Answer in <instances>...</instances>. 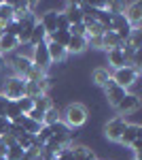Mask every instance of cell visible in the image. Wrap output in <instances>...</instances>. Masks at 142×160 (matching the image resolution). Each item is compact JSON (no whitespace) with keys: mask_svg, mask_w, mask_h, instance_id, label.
I'll list each match as a JSON object with an SVG mask.
<instances>
[{"mask_svg":"<svg viewBox=\"0 0 142 160\" xmlns=\"http://www.w3.org/2000/svg\"><path fill=\"white\" fill-rule=\"evenodd\" d=\"M89 118V109L85 107L83 102H70L66 109L62 111V122L66 124L70 130L74 128H81Z\"/></svg>","mask_w":142,"mask_h":160,"instance_id":"obj_1","label":"cell"},{"mask_svg":"<svg viewBox=\"0 0 142 160\" xmlns=\"http://www.w3.org/2000/svg\"><path fill=\"white\" fill-rule=\"evenodd\" d=\"M138 77H140V68H134V66H121V68H115L110 73V79L119 88H123L125 92L138 81Z\"/></svg>","mask_w":142,"mask_h":160,"instance_id":"obj_2","label":"cell"},{"mask_svg":"<svg viewBox=\"0 0 142 160\" xmlns=\"http://www.w3.org/2000/svg\"><path fill=\"white\" fill-rule=\"evenodd\" d=\"M25 94V79L21 77H9L4 83H2V90H0V96H4L7 100H17Z\"/></svg>","mask_w":142,"mask_h":160,"instance_id":"obj_3","label":"cell"},{"mask_svg":"<svg viewBox=\"0 0 142 160\" xmlns=\"http://www.w3.org/2000/svg\"><path fill=\"white\" fill-rule=\"evenodd\" d=\"M127 120L125 118H121V115H115L112 120H108L106 124H104V137H106L108 141H115V143H119V139H121V135H123V130H125V126H127Z\"/></svg>","mask_w":142,"mask_h":160,"instance_id":"obj_4","label":"cell"},{"mask_svg":"<svg viewBox=\"0 0 142 160\" xmlns=\"http://www.w3.org/2000/svg\"><path fill=\"white\" fill-rule=\"evenodd\" d=\"M30 60L34 64V68L38 71H43V73H47L49 66H51V58H49V51H47V43H38L32 47V56H30Z\"/></svg>","mask_w":142,"mask_h":160,"instance_id":"obj_5","label":"cell"},{"mask_svg":"<svg viewBox=\"0 0 142 160\" xmlns=\"http://www.w3.org/2000/svg\"><path fill=\"white\" fill-rule=\"evenodd\" d=\"M9 66L13 68V73H15V77H21L24 79L25 75L30 73V68L34 66L32 64V60L28 58V56H21V53H15L11 60H9Z\"/></svg>","mask_w":142,"mask_h":160,"instance_id":"obj_6","label":"cell"},{"mask_svg":"<svg viewBox=\"0 0 142 160\" xmlns=\"http://www.w3.org/2000/svg\"><path fill=\"white\" fill-rule=\"evenodd\" d=\"M115 109L121 113V118H123V115H130V113H136V111L140 109V96H138V94H130V92H127V94L121 98V102H119Z\"/></svg>","mask_w":142,"mask_h":160,"instance_id":"obj_7","label":"cell"},{"mask_svg":"<svg viewBox=\"0 0 142 160\" xmlns=\"http://www.w3.org/2000/svg\"><path fill=\"white\" fill-rule=\"evenodd\" d=\"M125 19L131 28H140L142 24V2H127L125 7Z\"/></svg>","mask_w":142,"mask_h":160,"instance_id":"obj_8","label":"cell"},{"mask_svg":"<svg viewBox=\"0 0 142 160\" xmlns=\"http://www.w3.org/2000/svg\"><path fill=\"white\" fill-rule=\"evenodd\" d=\"M104 94H106L108 105H110V107H117L119 102H121V98H123V96H125L127 92H125L123 88H119L117 83H115V81L110 79V81H108L106 86H104Z\"/></svg>","mask_w":142,"mask_h":160,"instance_id":"obj_9","label":"cell"},{"mask_svg":"<svg viewBox=\"0 0 142 160\" xmlns=\"http://www.w3.org/2000/svg\"><path fill=\"white\" fill-rule=\"evenodd\" d=\"M142 135V128L140 124H127L125 126V130H123V135H121V139H119V143L121 145H125V148H130L134 141H138Z\"/></svg>","mask_w":142,"mask_h":160,"instance_id":"obj_10","label":"cell"},{"mask_svg":"<svg viewBox=\"0 0 142 160\" xmlns=\"http://www.w3.org/2000/svg\"><path fill=\"white\" fill-rule=\"evenodd\" d=\"M57 13L59 11H47V13H43V15L38 17V24L45 28L47 34H51V32L57 30Z\"/></svg>","mask_w":142,"mask_h":160,"instance_id":"obj_11","label":"cell"},{"mask_svg":"<svg viewBox=\"0 0 142 160\" xmlns=\"http://www.w3.org/2000/svg\"><path fill=\"white\" fill-rule=\"evenodd\" d=\"M64 15H66V19L70 22V26L74 24H83V13L79 9V4L76 2H66V9H64Z\"/></svg>","mask_w":142,"mask_h":160,"instance_id":"obj_12","label":"cell"},{"mask_svg":"<svg viewBox=\"0 0 142 160\" xmlns=\"http://www.w3.org/2000/svg\"><path fill=\"white\" fill-rule=\"evenodd\" d=\"M47 43V41H45ZM47 51H49V58H51V64H57V62H64L68 58V51L66 47H62L57 43H47Z\"/></svg>","mask_w":142,"mask_h":160,"instance_id":"obj_13","label":"cell"},{"mask_svg":"<svg viewBox=\"0 0 142 160\" xmlns=\"http://www.w3.org/2000/svg\"><path fill=\"white\" fill-rule=\"evenodd\" d=\"M70 152H72V160H95L94 149L87 148V145H81V143L70 145Z\"/></svg>","mask_w":142,"mask_h":160,"instance_id":"obj_14","label":"cell"},{"mask_svg":"<svg viewBox=\"0 0 142 160\" xmlns=\"http://www.w3.org/2000/svg\"><path fill=\"white\" fill-rule=\"evenodd\" d=\"M119 47H123V43L119 41V37L112 32V30H106L104 34H102V49H119Z\"/></svg>","mask_w":142,"mask_h":160,"instance_id":"obj_15","label":"cell"},{"mask_svg":"<svg viewBox=\"0 0 142 160\" xmlns=\"http://www.w3.org/2000/svg\"><path fill=\"white\" fill-rule=\"evenodd\" d=\"M108 66H112V68H121V66H127V62H125V53H123V47H119V49H110V51H108Z\"/></svg>","mask_w":142,"mask_h":160,"instance_id":"obj_16","label":"cell"},{"mask_svg":"<svg viewBox=\"0 0 142 160\" xmlns=\"http://www.w3.org/2000/svg\"><path fill=\"white\" fill-rule=\"evenodd\" d=\"M87 49V38L85 37H72L70 34V41L66 45V51L68 53H83Z\"/></svg>","mask_w":142,"mask_h":160,"instance_id":"obj_17","label":"cell"},{"mask_svg":"<svg viewBox=\"0 0 142 160\" xmlns=\"http://www.w3.org/2000/svg\"><path fill=\"white\" fill-rule=\"evenodd\" d=\"M91 81H94L95 86L104 88L110 81V71H108L106 66H98V68H94V73H91Z\"/></svg>","mask_w":142,"mask_h":160,"instance_id":"obj_18","label":"cell"},{"mask_svg":"<svg viewBox=\"0 0 142 160\" xmlns=\"http://www.w3.org/2000/svg\"><path fill=\"white\" fill-rule=\"evenodd\" d=\"M13 124H17V126H21L24 128V132H30V135H36L38 130H40V124H36V122H32L28 115H19L17 120Z\"/></svg>","mask_w":142,"mask_h":160,"instance_id":"obj_19","label":"cell"},{"mask_svg":"<svg viewBox=\"0 0 142 160\" xmlns=\"http://www.w3.org/2000/svg\"><path fill=\"white\" fill-rule=\"evenodd\" d=\"M123 47H130V49H134V51H140V47H142V30L140 28H134V30H131L130 38L123 43Z\"/></svg>","mask_w":142,"mask_h":160,"instance_id":"obj_20","label":"cell"},{"mask_svg":"<svg viewBox=\"0 0 142 160\" xmlns=\"http://www.w3.org/2000/svg\"><path fill=\"white\" fill-rule=\"evenodd\" d=\"M62 122V111H59V107H49L47 111H45V120H43V124L45 126H53V124Z\"/></svg>","mask_w":142,"mask_h":160,"instance_id":"obj_21","label":"cell"},{"mask_svg":"<svg viewBox=\"0 0 142 160\" xmlns=\"http://www.w3.org/2000/svg\"><path fill=\"white\" fill-rule=\"evenodd\" d=\"M15 19V11H13L11 2H4L2 0V4H0V24L7 26L9 22H13Z\"/></svg>","mask_w":142,"mask_h":160,"instance_id":"obj_22","label":"cell"},{"mask_svg":"<svg viewBox=\"0 0 142 160\" xmlns=\"http://www.w3.org/2000/svg\"><path fill=\"white\" fill-rule=\"evenodd\" d=\"M45 41H47V32H45V28H43L40 24H36L34 30H32V34H30V41H28V43L34 47V45H38V43H45Z\"/></svg>","mask_w":142,"mask_h":160,"instance_id":"obj_23","label":"cell"},{"mask_svg":"<svg viewBox=\"0 0 142 160\" xmlns=\"http://www.w3.org/2000/svg\"><path fill=\"white\" fill-rule=\"evenodd\" d=\"M19 115H24V113L19 111L17 102H15V100H7V107H4V118H7L9 122H15Z\"/></svg>","mask_w":142,"mask_h":160,"instance_id":"obj_24","label":"cell"},{"mask_svg":"<svg viewBox=\"0 0 142 160\" xmlns=\"http://www.w3.org/2000/svg\"><path fill=\"white\" fill-rule=\"evenodd\" d=\"M49 107H53V100L49 98V94H40L38 98H34V109H38V111L45 113Z\"/></svg>","mask_w":142,"mask_h":160,"instance_id":"obj_25","label":"cell"},{"mask_svg":"<svg viewBox=\"0 0 142 160\" xmlns=\"http://www.w3.org/2000/svg\"><path fill=\"white\" fill-rule=\"evenodd\" d=\"M15 102H17V107H19V111H21L24 115H28L30 111L34 109V100L28 98V96H21V98H17Z\"/></svg>","mask_w":142,"mask_h":160,"instance_id":"obj_26","label":"cell"},{"mask_svg":"<svg viewBox=\"0 0 142 160\" xmlns=\"http://www.w3.org/2000/svg\"><path fill=\"white\" fill-rule=\"evenodd\" d=\"M43 92H40V88H38V83H32V81H25V94L24 96H28V98H38Z\"/></svg>","mask_w":142,"mask_h":160,"instance_id":"obj_27","label":"cell"},{"mask_svg":"<svg viewBox=\"0 0 142 160\" xmlns=\"http://www.w3.org/2000/svg\"><path fill=\"white\" fill-rule=\"evenodd\" d=\"M24 149L19 148V145H17V143H15V145H11V148H9V152H7V160H24Z\"/></svg>","mask_w":142,"mask_h":160,"instance_id":"obj_28","label":"cell"},{"mask_svg":"<svg viewBox=\"0 0 142 160\" xmlns=\"http://www.w3.org/2000/svg\"><path fill=\"white\" fill-rule=\"evenodd\" d=\"M57 30L59 32H68V30H70V22L66 19V15L62 11L57 13ZM57 30H55V32H57Z\"/></svg>","mask_w":142,"mask_h":160,"instance_id":"obj_29","label":"cell"},{"mask_svg":"<svg viewBox=\"0 0 142 160\" xmlns=\"http://www.w3.org/2000/svg\"><path fill=\"white\" fill-rule=\"evenodd\" d=\"M4 34L9 37H19V22H9L4 26Z\"/></svg>","mask_w":142,"mask_h":160,"instance_id":"obj_30","label":"cell"},{"mask_svg":"<svg viewBox=\"0 0 142 160\" xmlns=\"http://www.w3.org/2000/svg\"><path fill=\"white\" fill-rule=\"evenodd\" d=\"M28 118H30L32 122H36V124H40V126H43V120H45V113H43V111H38V109H32L30 113H28Z\"/></svg>","mask_w":142,"mask_h":160,"instance_id":"obj_31","label":"cell"},{"mask_svg":"<svg viewBox=\"0 0 142 160\" xmlns=\"http://www.w3.org/2000/svg\"><path fill=\"white\" fill-rule=\"evenodd\" d=\"M70 32L72 37H85V26L83 24H74V26H70Z\"/></svg>","mask_w":142,"mask_h":160,"instance_id":"obj_32","label":"cell"},{"mask_svg":"<svg viewBox=\"0 0 142 160\" xmlns=\"http://www.w3.org/2000/svg\"><path fill=\"white\" fill-rule=\"evenodd\" d=\"M11 124H13V122H9V120H7L4 115H0V137L7 135V132L11 130Z\"/></svg>","mask_w":142,"mask_h":160,"instance_id":"obj_33","label":"cell"},{"mask_svg":"<svg viewBox=\"0 0 142 160\" xmlns=\"http://www.w3.org/2000/svg\"><path fill=\"white\" fill-rule=\"evenodd\" d=\"M87 47H94V49H102V37L87 38Z\"/></svg>","mask_w":142,"mask_h":160,"instance_id":"obj_34","label":"cell"},{"mask_svg":"<svg viewBox=\"0 0 142 160\" xmlns=\"http://www.w3.org/2000/svg\"><path fill=\"white\" fill-rule=\"evenodd\" d=\"M130 148H131V152H134V156H136V158H140V148H142V141H140V139H138V141H134Z\"/></svg>","mask_w":142,"mask_h":160,"instance_id":"obj_35","label":"cell"},{"mask_svg":"<svg viewBox=\"0 0 142 160\" xmlns=\"http://www.w3.org/2000/svg\"><path fill=\"white\" fill-rule=\"evenodd\" d=\"M7 152H9V148L0 141V158H7Z\"/></svg>","mask_w":142,"mask_h":160,"instance_id":"obj_36","label":"cell"},{"mask_svg":"<svg viewBox=\"0 0 142 160\" xmlns=\"http://www.w3.org/2000/svg\"><path fill=\"white\" fill-rule=\"evenodd\" d=\"M4 68H7V58H4V56L0 53V73H2Z\"/></svg>","mask_w":142,"mask_h":160,"instance_id":"obj_37","label":"cell"},{"mask_svg":"<svg viewBox=\"0 0 142 160\" xmlns=\"http://www.w3.org/2000/svg\"><path fill=\"white\" fill-rule=\"evenodd\" d=\"M131 160H140V158H136V156H134V158H131Z\"/></svg>","mask_w":142,"mask_h":160,"instance_id":"obj_38","label":"cell"},{"mask_svg":"<svg viewBox=\"0 0 142 160\" xmlns=\"http://www.w3.org/2000/svg\"><path fill=\"white\" fill-rule=\"evenodd\" d=\"M95 160H98V158H95Z\"/></svg>","mask_w":142,"mask_h":160,"instance_id":"obj_39","label":"cell"}]
</instances>
